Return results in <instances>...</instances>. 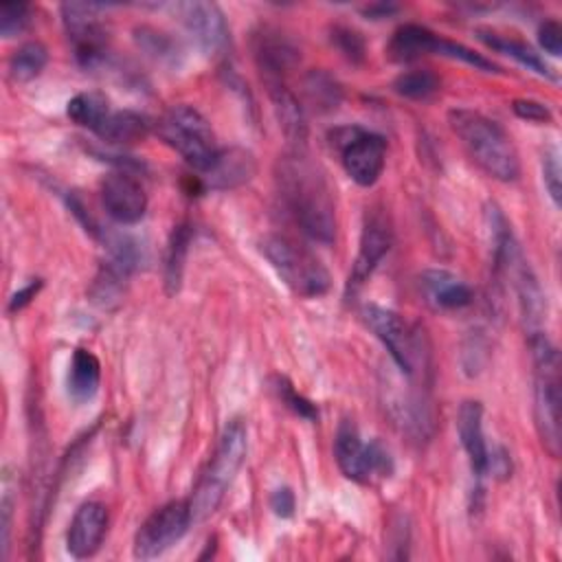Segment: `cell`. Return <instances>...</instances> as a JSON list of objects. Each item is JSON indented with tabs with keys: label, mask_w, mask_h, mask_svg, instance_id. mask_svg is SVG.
Returning a JSON list of instances; mask_svg holds the SVG:
<instances>
[{
	"label": "cell",
	"mask_w": 562,
	"mask_h": 562,
	"mask_svg": "<svg viewBox=\"0 0 562 562\" xmlns=\"http://www.w3.org/2000/svg\"><path fill=\"white\" fill-rule=\"evenodd\" d=\"M15 492H18V481L11 474V470L4 468L2 496H0V542H2L4 560L9 555V533H11V518H13V507H15Z\"/></svg>",
	"instance_id": "836d02e7"
},
{
	"label": "cell",
	"mask_w": 562,
	"mask_h": 562,
	"mask_svg": "<svg viewBox=\"0 0 562 562\" xmlns=\"http://www.w3.org/2000/svg\"><path fill=\"white\" fill-rule=\"evenodd\" d=\"M512 110L518 119L531 121V123H551V119H553L551 110L542 101H536V99H525V97L514 99Z\"/></svg>",
	"instance_id": "74e56055"
},
{
	"label": "cell",
	"mask_w": 562,
	"mask_h": 562,
	"mask_svg": "<svg viewBox=\"0 0 562 562\" xmlns=\"http://www.w3.org/2000/svg\"><path fill=\"white\" fill-rule=\"evenodd\" d=\"M538 42L547 53L558 57L562 53V26L555 20H544L538 29Z\"/></svg>",
	"instance_id": "f35d334b"
},
{
	"label": "cell",
	"mask_w": 562,
	"mask_h": 562,
	"mask_svg": "<svg viewBox=\"0 0 562 562\" xmlns=\"http://www.w3.org/2000/svg\"><path fill=\"white\" fill-rule=\"evenodd\" d=\"M279 279L299 296L316 299L329 290V272L316 255L281 235H266L259 244Z\"/></svg>",
	"instance_id": "8992f818"
},
{
	"label": "cell",
	"mask_w": 562,
	"mask_h": 562,
	"mask_svg": "<svg viewBox=\"0 0 562 562\" xmlns=\"http://www.w3.org/2000/svg\"><path fill=\"white\" fill-rule=\"evenodd\" d=\"M437 37V33L422 24H402L393 31L386 44V57L395 64L415 61L422 55H430L435 50Z\"/></svg>",
	"instance_id": "7402d4cb"
},
{
	"label": "cell",
	"mask_w": 562,
	"mask_h": 562,
	"mask_svg": "<svg viewBox=\"0 0 562 562\" xmlns=\"http://www.w3.org/2000/svg\"><path fill=\"white\" fill-rule=\"evenodd\" d=\"M270 509L281 516V518H290L296 509V496L292 492V487L283 485V487H277L272 494H270Z\"/></svg>",
	"instance_id": "ab89813d"
},
{
	"label": "cell",
	"mask_w": 562,
	"mask_h": 562,
	"mask_svg": "<svg viewBox=\"0 0 562 562\" xmlns=\"http://www.w3.org/2000/svg\"><path fill=\"white\" fill-rule=\"evenodd\" d=\"M432 53H435V55H441V57H448V59H459V61H463V64H468V66H474L476 70H483V72H498V70H501V68H498L492 59H487L485 55L472 50L470 46H465V44H461V42H454V40H448V37H441V35L437 37Z\"/></svg>",
	"instance_id": "d6a6232c"
},
{
	"label": "cell",
	"mask_w": 562,
	"mask_h": 562,
	"mask_svg": "<svg viewBox=\"0 0 562 562\" xmlns=\"http://www.w3.org/2000/svg\"><path fill=\"white\" fill-rule=\"evenodd\" d=\"M42 285H44L42 279H31L26 285H22L18 292L11 294L9 305H7V312H9V314H15V312L24 310V307L37 296V292L42 290Z\"/></svg>",
	"instance_id": "60d3db41"
},
{
	"label": "cell",
	"mask_w": 562,
	"mask_h": 562,
	"mask_svg": "<svg viewBox=\"0 0 562 562\" xmlns=\"http://www.w3.org/2000/svg\"><path fill=\"white\" fill-rule=\"evenodd\" d=\"M31 24V7L26 2H2L0 4V35L15 37Z\"/></svg>",
	"instance_id": "d590c367"
},
{
	"label": "cell",
	"mask_w": 562,
	"mask_h": 562,
	"mask_svg": "<svg viewBox=\"0 0 562 562\" xmlns=\"http://www.w3.org/2000/svg\"><path fill=\"white\" fill-rule=\"evenodd\" d=\"M156 132L171 149L184 158V162L195 173H202L220 149L211 123L202 116V112L187 103H178L165 110L156 123Z\"/></svg>",
	"instance_id": "5b68a950"
},
{
	"label": "cell",
	"mask_w": 562,
	"mask_h": 562,
	"mask_svg": "<svg viewBox=\"0 0 562 562\" xmlns=\"http://www.w3.org/2000/svg\"><path fill=\"white\" fill-rule=\"evenodd\" d=\"M134 42L145 55H149L151 59H156L160 64L178 61V55H180L178 44L165 31H158L154 26H138V29H134Z\"/></svg>",
	"instance_id": "4dcf8cb0"
},
{
	"label": "cell",
	"mask_w": 562,
	"mask_h": 562,
	"mask_svg": "<svg viewBox=\"0 0 562 562\" xmlns=\"http://www.w3.org/2000/svg\"><path fill=\"white\" fill-rule=\"evenodd\" d=\"M391 246H393V228L389 224V217L380 211H371L360 233L358 255L353 259L349 281H347V294H356L367 283V279L373 274L378 263L386 257Z\"/></svg>",
	"instance_id": "4fadbf2b"
},
{
	"label": "cell",
	"mask_w": 562,
	"mask_h": 562,
	"mask_svg": "<svg viewBox=\"0 0 562 562\" xmlns=\"http://www.w3.org/2000/svg\"><path fill=\"white\" fill-rule=\"evenodd\" d=\"M474 33H476V40L483 42L487 48L516 59L520 66H525L527 70H531V72H536V75H540L544 79H553L555 81V75H553L551 66L527 42L501 35V33L490 31V29H476Z\"/></svg>",
	"instance_id": "603a6c76"
},
{
	"label": "cell",
	"mask_w": 562,
	"mask_h": 562,
	"mask_svg": "<svg viewBox=\"0 0 562 562\" xmlns=\"http://www.w3.org/2000/svg\"><path fill=\"white\" fill-rule=\"evenodd\" d=\"M485 474H494L496 479H507L512 474V459L505 448H492L487 450V468Z\"/></svg>",
	"instance_id": "b9f144b4"
},
{
	"label": "cell",
	"mask_w": 562,
	"mask_h": 562,
	"mask_svg": "<svg viewBox=\"0 0 562 562\" xmlns=\"http://www.w3.org/2000/svg\"><path fill=\"white\" fill-rule=\"evenodd\" d=\"M176 13L184 31L206 55H224L231 44V29L215 2H178Z\"/></svg>",
	"instance_id": "7c38bea8"
},
{
	"label": "cell",
	"mask_w": 562,
	"mask_h": 562,
	"mask_svg": "<svg viewBox=\"0 0 562 562\" xmlns=\"http://www.w3.org/2000/svg\"><path fill=\"white\" fill-rule=\"evenodd\" d=\"M533 358V422L544 450L560 454V356L544 331L529 336Z\"/></svg>",
	"instance_id": "277c9868"
},
{
	"label": "cell",
	"mask_w": 562,
	"mask_h": 562,
	"mask_svg": "<svg viewBox=\"0 0 562 562\" xmlns=\"http://www.w3.org/2000/svg\"><path fill=\"white\" fill-rule=\"evenodd\" d=\"M103 4L64 2L61 22L77 64L97 70L108 61V29L101 20Z\"/></svg>",
	"instance_id": "9c48e42d"
},
{
	"label": "cell",
	"mask_w": 562,
	"mask_h": 562,
	"mask_svg": "<svg viewBox=\"0 0 562 562\" xmlns=\"http://www.w3.org/2000/svg\"><path fill=\"white\" fill-rule=\"evenodd\" d=\"M450 130L457 134L468 156L494 180L514 182L520 176L518 151L509 134L485 114L470 108L448 112Z\"/></svg>",
	"instance_id": "7a4b0ae2"
},
{
	"label": "cell",
	"mask_w": 562,
	"mask_h": 562,
	"mask_svg": "<svg viewBox=\"0 0 562 562\" xmlns=\"http://www.w3.org/2000/svg\"><path fill=\"white\" fill-rule=\"evenodd\" d=\"M329 40L331 44L338 48V53L351 61V64H362L364 57H367V44H364V37L351 29V26H334L331 33H329Z\"/></svg>",
	"instance_id": "e575fe53"
},
{
	"label": "cell",
	"mask_w": 562,
	"mask_h": 562,
	"mask_svg": "<svg viewBox=\"0 0 562 562\" xmlns=\"http://www.w3.org/2000/svg\"><path fill=\"white\" fill-rule=\"evenodd\" d=\"M248 452V430L241 419H231L213 450V457L209 459L206 468L202 470L193 494L189 498L193 522L209 518L220 503L224 501L228 487L233 485L239 468L244 465Z\"/></svg>",
	"instance_id": "3957f363"
},
{
	"label": "cell",
	"mask_w": 562,
	"mask_h": 562,
	"mask_svg": "<svg viewBox=\"0 0 562 562\" xmlns=\"http://www.w3.org/2000/svg\"><path fill=\"white\" fill-rule=\"evenodd\" d=\"M48 64V50L42 42H24L9 57V77L13 83H29Z\"/></svg>",
	"instance_id": "f1b7e54d"
},
{
	"label": "cell",
	"mask_w": 562,
	"mask_h": 562,
	"mask_svg": "<svg viewBox=\"0 0 562 562\" xmlns=\"http://www.w3.org/2000/svg\"><path fill=\"white\" fill-rule=\"evenodd\" d=\"M255 173H257V160L250 149L224 147V149H217L213 162L195 178L200 182V189L231 191L250 182Z\"/></svg>",
	"instance_id": "2e32d148"
},
{
	"label": "cell",
	"mask_w": 562,
	"mask_h": 562,
	"mask_svg": "<svg viewBox=\"0 0 562 562\" xmlns=\"http://www.w3.org/2000/svg\"><path fill=\"white\" fill-rule=\"evenodd\" d=\"M108 520V507L103 503L88 501L79 505L66 531L68 553L77 560L94 555L105 538Z\"/></svg>",
	"instance_id": "e0dca14e"
},
{
	"label": "cell",
	"mask_w": 562,
	"mask_h": 562,
	"mask_svg": "<svg viewBox=\"0 0 562 562\" xmlns=\"http://www.w3.org/2000/svg\"><path fill=\"white\" fill-rule=\"evenodd\" d=\"M101 202L105 213L119 224H136L147 211V193L130 169H116L101 182Z\"/></svg>",
	"instance_id": "5bb4252c"
},
{
	"label": "cell",
	"mask_w": 562,
	"mask_h": 562,
	"mask_svg": "<svg viewBox=\"0 0 562 562\" xmlns=\"http://www.w3.org/2000/svg\"><path fill=\"white\" fill-rule=\"evenodd\" d=\"M397 4H393V2H371V4H367V7H362L360 11H362V15H367L369 20H382V18H389V15H393V13H397Z\"/></svg>",
	"instance_id": "7bdbcfd3"
},
{
	"label": "cell",
	"mask_w": 562,
	"mask_h": 562,
	"mask_svg": "<svg viewBox=\"0 0 562 562\" xmlns=\"http://www.w3.org/2000/svg\"><path fill=\"white\" fill-rule=\"evenodd\" d=\"M110 101L103 92L99 90H86V92H79L75 94L68 105H66V114L68 119L79 125V127H86L90 132H97L103 121L110 116Z\"/></svg>",
	"instance_id": "83f0119b"
},
{
	"label": "cell",
	"mask_w": 562,
	"mask_h": 562,
	"mask_svg": "<svg viewBox=\"0 0 562 562\" xmlns=\"http://www.w3.org/2000/svg\"><path fill=\"white\" fill-rule=\"evenodd\" d=\"M151 130V123L147 116L132 112V110H119L110 112V116L103 121V125L94 132L103 143L110 145H134L147 138Z\"/></svg>",
	"instance_id": "cb8c5ba5"
},
{
	"label": "cell",
	"mask_w": 562,
	"mask_h": 562,
	"mask_svg": "<svg viewBox=\"0 0 562 562\" xmlns=\"http://www.w3.org/2000/svg\"><path fill=\"white\" fill-rule=\"evenodd\" d=\"M457 432L461 439V446L468 454L472 474L476 479L485 476V468H487V441L483 435V404L479 400H465L459 406L457 413Z\"/></svg>",
	"instance_id": "d6986e66"
},
{
	"label": "cell",
	"mask_w": 562,
	"mask_h": 562,
	"mask_svg": "<svg viewBox=\"0 0 562 562\" xmlns=\"http://www.w3.org/2000/svg\"><path fill=\"white\" fill-rule=\"evenodd\" d=\"M127 279H130V272L125 268H121L110 259L103 261L90 283V290H88L90 301L101 310L116 307L123 301Z\"/></svg>",
	"instance_id": "d4e9b609"
},
{
	"label": "cell",
	"mask_w": 562,
	"mask_h": 562,
	"mask_svg": "<svg viewBox=\"0 0 562 562\" xmlns=\"http://www.w3.org/2000/svg\"><path fill=\"white\" fill-rule=\"evenodd\" d=\"M193 522L189 501H169L151 512L134 536V558L154 560L173 547Z\"/></svg>",
	"instance_id": "8fae6325"
},
{
	"label": "cell",
	"mask_w": 562,
	"mask_h": 562,
	"mask_svg": "<svg viewBox=\"0 0 562 562\" xmlns=\"http://www.w3.org/2000/svg\"><path fill=\"white\" fill-rule=\"evenodd\" d=\"M364 325L375 334V338L386 347L391 360L404 375H415L417 364H424V336L417 327H411L397 312L380 307V305H364L362 307Z\"/></svg>",
	"instance_id": "30bf717a"
},
{
	"label": "cell",
	"mask_w": 562,
	"mask_h": 562,
	"mask_svg": "<svg viewBox=\"0 0 562 562\" xmlns=\"http://www.w3.org/2000/svg\"><path fill=\"white\" fill-rule=\"evenodd\" d=\"M419 288L426 303L437 312H457L474 301V290L461 277L443 268L424 270L419 274Z\"/></svg>",
	"instance_id": "ac0fdd59"
},
{
	"label": "cell",
	"mask_w": 562,
	"mask_h": 562,
	"mask_svg": "<svg viewBox=\"0 0 562 562\" xmlns=\"http://www.w3.org/2000/svg\"><path fill=\"white\" fill-rule=\"evenodd\" d=\"M334 457L340 472L356 483H371L393 474V457L378 441H362L353 419L345 417L334 437Z\"/></svg>",
	"instance_id": "52a82bcc"
},
{
	"label": "cell",
	"mask_w": 562,
	"mask_h": 562,
	"mask_svg": "<svg viewBox=\"0 0 562 562\" xmlns=\"http://www.w3.org/2000/svg\"><path fill=\"white\" fill-rule=\"evenodd\" d=\"M252 57L263 81H283L299 66L301 50L279 29L263 26L252 35Z\"/></svg>",
	"instance_id": "9a60e30c"
},
{
	"label": "cell",
	"mask_w": 562,
	"mask_h": 562,
	"mask_svg": "<svg viewBox=\"0 0 562 562\" xmlns=\"http://www.w3.org/2000/svg\"><path fill=\"white\" fill-rule=\"evenodd\" d=\"M439 77L428 70V68H413V70H404L395 77L393 81V90L395 94L411 99V101H426L432 94L439 92Z\"/></svg>",
	"instance_id": "f546056e"
},
{
	"label": "cell",
	"mask_w": 562,
	"mask_h": 562,
	"mask_svg": "<svg viewBox=\"0 0 562 562\" xmlns=\"http://www.w3.org/2000/svg\"><path fill=\"white\" fill-rule=\"evenodd\" d=\"M542 180L544 187L553 200L555 206H560L562 200V169H560V158L555 149H547L542 156Z\"/></svg>",
	"instance_id": "8d00e7d4"
},
{
	"label": "cell",
	"mask_w": 562,
	"mask_h": 562,
	"mask_svg": "<svg viewBox=\"0 0 562 562\" xmlns=\"http://www.w3.org/2000/svg\"><path fill=\"white\" fill-rule=\"evenodd\" d=\"M268 94L272 101L274 116L283 136L290 143V149H305L307 145V121L305 110L294 97V92L285 86V81H266Z\"/></svg>",
	"instance_id": "ffe728a7"
},
{
	"label": "cell",
	"mask_w": 562,
	"mask_h": 562,
	"mask_svg": "<svg viewBox=\"0 0 562 562\" xmlns=\"http://www.w3.org/2000/svg\"><path fill=\"white\" fill-rule=\"evenodd\" d=\"M279 195L296 226L314 241L331 244L336 237V211L323 171L305 149H290L277 165Z\"/></svg>",
	"instance_id": "6da1fadb"
},
{
	"label": "cell",
	"mask_w": 562,
	"mask_h": 562,
	"mask_svg": "<svg viewBox=\"0 0 562 562\" xmlns=\"http://www.w3.org/2000/svg\"><path fill=\"white\" fill-rule=\"evenodd\" d=\"M193 231L187 222L173 226L167 250H165V266H162V279H165V290L167 294H176L182 285V274H184V263L189 255Z\"/></svg>",
	"instance_id": "484cf974"
},
{
	"label": "cell",
	"mask_w": 562,
	"mask_h": 562,
	"mask_svg": "<svg viewBox=\"0 0 562 562\" xmlns=\"http://www.w3.org/2000/svg\"><path fill=\"white\" fill-rule=\"evenodd\" d=\"M101 384V362L99 358L83 347H77L72 351L70 364H68V378H66V386H68V395L72 402L83 404L88 400H92L99 391Z\"/></svg>",
	"instance_id": "44dd1931"
},
{
	"label": "cell",
	"mask_w": 562,
	"mask_h": 562,
	"mask_svg": "<svg viewBox=\"0 0 562 562\" xmlns=\"http://www.w3.org/2000/svg\"><path fill=\"white\" fill-rule=\"evenodd\" d=\"M270 386H272V391L277 393L279 402H281L285 408H290L296 417H303V419H307V422H316V419H318V408H316V404L310 402L305 395H301V393L292 386V382H290L288 378L274 375V378L270 380Z\"/></svg>",
	"instance_id": "1f68e13d"
},
{
	"label": "cell",
	"mask_w": 562,
	"mask_h": 562,
	"mask_svg": "<svg viewBox=\"0 0 562 562\" xmlns=\"http://www.w3.org/2000/svg\"><path fill=\"white\" fill-rule=\"evenodd\" d=\"M329 143L356 184L373 187L380 180L386 162L384 136L360 125H342L329 132Z\"/></svg>",
	"instance_id": "ba28073f"
},
{
	"label": "cell",
	"mask_w": 562,
	"mask_h": 562,
	"mask_svg": "<svg viewBox=\"0 0 562 562\" xmlns=\"http://www.w3.org/2000/svg\"><path fill=\"white\" fill-rule=\"evenodd\" d=\"M303 92L307 103L318 114H329L342 103V88L327 70H310L303 77Z\"/></svg>",
	"instance_id": "4316f807"
}]
</instances>
